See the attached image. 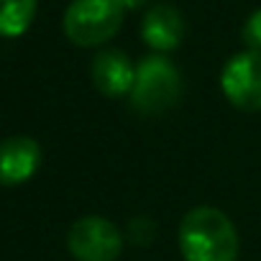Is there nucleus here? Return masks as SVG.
Instances as JSON below:
<instances>
[{"instance_id":"5","label":"nucleus","mask_w":261,"mask_h":261,"mask_svg":"<svg viewBox=\"0 0 261 261\" xmlns=\"http://www.w3.org/2000/svg\"><path fill=\"white\" fill-rule=\"evenodd\" d=\"M220 90L228 102L243 113L261 110V54L241 51L220 72Z\"/></svg>"},{"instance_id":"1","label":"nucleus","mask_w":261,"mask_h":261,"mask_svg":"<svg viewBox=\"0 0 261 261\" xmlns=\"http://www.w3.org/2000/svg\"><path fill=\"white\" fill-rule=\"evenodd\" d=\"M177 238L185 261H236L241 251L233 220L210 205L192 207L182 218Z\"/></svg>"},{"instance_id":"8","label":"nucleus","mask_w":261,"mask_h":261,"mask_svg":"<svg viewBox=\"0 0 261 261\" xmlns=\"http://www.w3.org/2000/svg\"><path fill=\"white\" fill-rule=\"evenodd\" d=\"M144 41L156 51H172L182 44L185 36V18L172 3H156L144 13L141 21Z\"/></svg>"},{"instance_id":"2","label":"nucleus","mask_w":261,"mask_h":261,"mask_svg":"<svg viewBox=\"0 0 261 261\" xmlns=\"http://www.w3.org/2000/svg\"><path fill=\"white\" fill-rule=\"evenodd\" d=\"M179 95H182V77L167 57L151 54L139 62L134 90H130V108L136 113L162 115L179 102Z\"/></svg>"},{"instance_id":"11","label":"nucleus","mask_w":261,"mask_h":261,"mask_svg":"<svg viewBox=\"0 0 261 261\" xmlns=\"http://www.w3.org/2000/svg\"><path fill=\"white\" fill-rule=\"evenodd\" d=\"M149 0H120V6L125 8V11H139L141 6H146Z\"/></svg>"},{"instance_id":"9","label":"nucleus","mask_w":261,"mask_h":261,"mask_svg":"<svg viewBox=\"0 0 261 261\" xmlns=\"http://www.w3.org/2000/svg\"><path fill=\"white\" fill-rule=\"evenodd\" d=\"M36 18V0H0V36L16 39Z\"/></svg>"},{"instance_id":"4","label":"nucleus","mask_w":261,"mask_h":261,"mask_svg":"<svg viewBox=\"0 0 261 261\" xmlns=\"http://www.w3.org/2000/svg\"><path fill=\"white\" fill-rule=\"evenodd\" d=\"M67 248L77 261H115L123 251V233L102 215H85L72 223Z\"/></svg>"},{"instance_id":"6","label":"nucleus","mask_w":261,"mask_h":261,"mask_svg":"<svg viewBox=\"0 0 261 261\" xmlns=\"http://www.w3.org/2000/svg\"><path fill=\"white\" fill-rule=\"evenodd\" d=\"M41 164V146L31 136H11L0 141V185L16 187L29 182Z\"/></svg>"},{"instance_id":"7","label":"nucleus","mask_w":261,"mask_h":261,"mask_svg":"<svg viewBox=\"0 0 261 261\" xmlns=\"http://www.w3.org/2000/svg\"><path fill=\"white\" fill-rule=\"evenodd\" d=\"M90 77H92V85L102 95L120 97L125 92L130 95V90H134L136 67L128 59V54H123L120 49H102L92 59Z\"/></svg>"},{"instance_id":"10","label":"nucleus","mask_w":261,"mask_h":261,"mask_svg":"<svg viewBox=\"0 0 261 261\" xmlns=\"http://www.w3.org/2000/svg\"><path fill=\"white\" fill-rule=\"evenodd\" d=\"M241 36H243V44L248 46V51L261 54V8L253 11V13L246 18Z\"/></svg>"},{"instance_id":"3","label":"nucleus","mask_w":261,"mask_h":261,"mask_svg":"<svg viewBox=\"0 0 261 261\" xmlns=\"http://www.w3.org/2000/svg\"><path fill=\"white\" fill-rule=\"evenodd\" d=\"M123 13L120 0H72L64 11V34L77 46H100L118 34Z\"/></svg>"}]
</instances>
